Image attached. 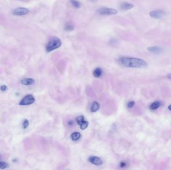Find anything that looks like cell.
Listing matches in <instances>:
<instances>
[{"label":"cell","instance_id":"obj_23","mask_svg":"<svg viewBox=\"0 0 171 170\" xmlns=\"http://www.w3.org/2000/svg\"><path fill=\"white\" fill-rule=\"evenodd\" d=\"M1 90L2 91H6L7 89V86L5 85H2L1 86Z\"/></svg>","mask_w":171,"mask_h":170},{"label":"cell","instance_id":"obj_1","mask_svg":"<svg viewBox=\"0 0 171 170\" xmlns=\"http://www.w3.org/2000/svg\"><path fill=\"white\" fill-rule=\"evenodd\" d=\"M119 63L125 67L130 68H144L148 66L147 63L140 58L122 57L119 58Z\"/></svg>","mask_w":171,"mask_h":170},{"label":"cell","instance_id":"obj_27","mask_svg":"<svg viewBox=\"0 0 171 170\" xmlns=\"http://www.w3.org/2000/svg\"><path fill=\"white\" fill-rule=\"evenodd\" d=\"M90 1L92 2H95L97 1V0H89Z\"/></svg>","mask_w":171,"mask_h":170},{"label":"cell","instance_id":"obj_19","mask_svg":"<svg viewBox=\"0 0 171 170\" xmlns=\"http://www.w3.org/2000/svg\"><path fill=\"white\" fill-rule=\"evenodd\" d=\"M9 165L5 162L0 161V169H5L8 167Z\"/></svg>","mask_w":171,"mask_h":170},{"label":"cell","instance_id":"obj_24","mask_svg":"<svg viewBox=\"0 0 171 170\" xmlns=\"http://www.w3.org/2000/svg\"><path fill=\"white\" fill-rule=\"evenodd\" d=\"M73 124V122L72 121H69V124L70 125H72Z\"/></svg>","mask_w":171,"mask_h":170},{"label":"cell","instance_id":"obj_3","mask_svg":"<svg viewBox=\"0 0 171 170\" xmlns=\"http://www.w3.org/2000/svg\"><path fill=\"white\" fill-rule=\"evenodd\" d=\"M97 13L100 15H113L118 14V11L112 8L103 7L98 9L97 11Z\"/></svg>","mask_w":171,"mask_h":170},{"label":"cell","instance_id":"obj_7","mask_svg":"<svg viewBox=\"0 0 171 170\" xmlns=\"http://www.w3.org/2000/svg\"><path fill=\"white\" fill-rule=\"evenodd\" d=\"M89 161L92 164L96 166H101L103 164L102 160L99 157L96 156H91L89 158Z\"/></svg>","mask_w":171,"mask_h":170},{"label":"cell","instance_id":"obj_11","mask_svg":"<svg viewBox=\"0 0 171 170\" xmlns=\"http://www.w3.org/2000/svg\"><path fill=\"white\" fill-rule=\"evenodd\" d=\"M162 102L161 101H156L153 102L152 104H151V105L150 106V108L151 110H154L158 109V108L160 107L162 105Z\"/></svg>","mask_w":171,"mask_h":170},{"label":"cell","instance_id":"obj_20","mask_svg":"<svg viewBox=\"0 0 171 170\" xmlns=\"http://www.w3.org/2000/svg\"><path fill=\"white\" fill-rule=\"evenodd\" d=\"M29 125V121L27 119H25V121H24L23 123V128L24 129H26L27 127H28V126Z\"/></svg>","mask_w":171,"mask_h":170},{"label":"cell","instance_id":"obj_18","mask_svg":"<svg viewBox=\"0 0 171 170\" xmlns=\"http://www.w3.org/2000/svg\"><path fill=\"white\" fill-rule=\"evenodd\" d=\"M84 121H85L84 120V117L83 116H79L76 118V121L79 125H80L81 124H82Z\"/></svg>","mask_w":171,"mask_h":170},{"label":"cell","instance_id":"obj_26","mask_svg":"<svg viewBox=\"0 0 171 170\" xmlns=\"http://www.w3.org/2000/svg\"><path fill=\"white\" fill-rule=\"evenodd\" d=\"M168 109L169 110L171 111V104H170V105L168 106Z\"/></svg>","mask_w":171,"mask_h":170},{"label":"cell","instance_id":"obj_10","mask_svg":"<svg viewBox=\"0 0 171 170\" xmlns=\"http://www.w3.org/2000/svg\"><path fill=\"white\" fill-rule=\"evenodd\" d=\"M35 82V80L31 78H28V79H24L21 80V83L23 85H32Z\"/></svg>","mask_w":171,"mask_h":170},{"label":"cell","instance_id":"obj_13","mask_svg":"<svg viewBox=\"0 0 171 170\" xmlns=\"http://www.w3.org/2000/svg\"><path fill=\"white\" fill-rule=\"evenodd\" d=\"M102 74V70L100 67H98L94 70L93 75L95 77H99Z\"/></svg>","mask_w":171,"mask_h":170},{"label":"cell","instance_id":"obj_8","mask_svg":"<svg viewBox=\"0 0 171 170\" xmlns=\"http://www.w3.org/2000/svg\"><path fill=\"white\" fill-rule=\"evenodd\" d=\"M147 50L148 51L151 52L152 54H159L163 52V48L158 46L149 47L147 48Z\"/></svg>","mask_w":171,"mask_h":170},{"label":"cell","instance_id":"obj_16","mask_svg":"<svg viewBox=\"0 0 171 170\" xmlns=\"http://www.w3.org/2000/svg\"><path fill=\"white\" fill-rule=\"evenodd\" d=\"M74 29V26L71 23H66L65 26V29L68 32L73 31Z\"/></svg>","mask_w":171,"mask_h":170},{"label":"cell","instance_id":"obj_15","mask_svg":"<svg viewBox=\"0 0 171 170\" xmlns=\"http://www.w3.org/2000/svg\"><path fill=\"white\" fill-rule=\"evenodd\" d=\"M81 134L79 132H74L72 133L71 135V138L72 139V140L73 141H77L78 140H79L80 138Z\"/></svg>","mask_w":171,"mask_h":170},{"label":"cell","instance_id":"obj_4","mask_svg":"<svg viewBox=\"0 0 171 170\" xmlns=\"http://www.w3.org/2000/svg\"><path fill=\"white\" fill-rule=\"evenodd\" d=\"M151 17L155 19H162L165 17L166 15V12L162 10H156L152 11L149 14Z\"/></svg>","mask_w":171,"mask_h":170},{"label":"cell","instance_id":"obj_21","mask_svg":"<svg viewBox=\"0 0 171 170\" xmlns=\"http://www.w3.org/2000/svg\"><path fill=\"white\" fill-rule=\"evenodd\" d=\"M135 102L133 101H130V102H128L127 104L128 107V108H132L133 107L134 105H135Z\"/></svg>","mask_w":171,"mask_h":170},{"label":"cell","instance_id":"obj_17","mask_svg":"<svg viewBox=\"0 0 171 170\" xmlns=\"http://www.w3.org/2000/svg\"><path fill=\"white\" fill-rule=\"evenodd\" d=\"M88 125H89V123H88V121H84L82 124H81L80 125L81 129L82 130H85L86 128H87Z\"/></svg>","mask_w":171,"mask_h":170},{"label":"cell","instance_id":"obj_9","mask_svg":"<svg viewBox=\"0 0 171 170\" xmlns=\"http://www.w3.org/2000/svg\"><path fill=\"white\" fill-rule=\"evenodd\" d=\"M134 6L133 4L131 3H127V2H124V3H122L120 5V9L123 10H130L134 8Z\"/></svg>","mask_w":171,"mask_h":170},{"label":"cell","instance_id":"obj_2","mask_svg":"<svg viewBox=\"0 0 171 170\" xmlns=\"http://www.w3.org/2000/svg\"><path fill=\"white\" fill-rule=\"evenodd\" d=\"M62 44L61 40L57 36H53L46 45V51L48 52H51L61 47Z\"/></svg>","mask_w":171,"mask_h":170},{"label":"cell","instance_id":"obj_6","mask_svg":"<svg viewBox=\"0 0 171 170\" xmlns=\"http://www.w3.org/2000/svg\"><path fill=\"white\" fill-rule=\"evenodd\" d=\"M29 12V10L28 9L25 8L20 7L13 10L12 11V13L13 15H16V16H21L28 14Z\"/></svg>","mask_w":171,"mask_h":170},{"label":"cell","instance_id":"obj_5","mask_svg":"<svg viewBox=\"0 0 171 170\" xmlns=\"http://www.w3.org/2000/svg\"><path fill=\"white\" fill-rule=\"evenodd\" d=\"M35 101V99L32 95H28L25 96L19 102L20 105H29Z\"/></svg>","mask_w":171,"mask_h":170},{"label":"cell","instance_id":"obj_22","mask_svg":"<svg viewBox=\"0 0 171 170\" xmlns=\"http://www.w3.org/2000/svg\"><path fill=\"white\" fill-rule=\"evenodd\" d=\"M127 163L126 162L122 161L120 163V167L124 168L126 166H127Z\"/></svg>","mask_w":171,"mask_h":170},{"label":"cell","instance_id":"obj_25","mask_svg":"<svg viewBox=\"0 0 171 170\" xmlns=\"http://www.w3.org/2000/svg\"><path fill=\"white\" fill-rule=\"evenodd\" d=\"M167 77H168L169 79H171V73H170V74H168V76H167Z\"/></svg>","mask_w":171,"mask_h":170},{"label":"cell","instance_id":"obj_14","mask_svg":"<svg viewBox=\"0 0 171 170\" xmlns=\"http://www.w3.org/2000/svg\"><path fill=\"white\" fill-rule=\"evenodd\" d=\"M70 2L71 4H72V6L76 9H79L81 6L80 2L77 0H70Z\"/></svg>","mask_w":171,"mask_h":170},{"label":"cell","instance_id":"obj_12","mask_svg":"<svg viewBox=\"0 0 171 170\" xmlns=\"http://www.w3.org/2000/svg\"><path fill=\"white\" fill-rule=\"evenodd\" d=\"M100 105L99 103L96 101H94L91 105L90 110L92 112H96L97 111H98L100 109Z\"/></svg>","mask_w":171,"mask_h":170}]
</instances>
